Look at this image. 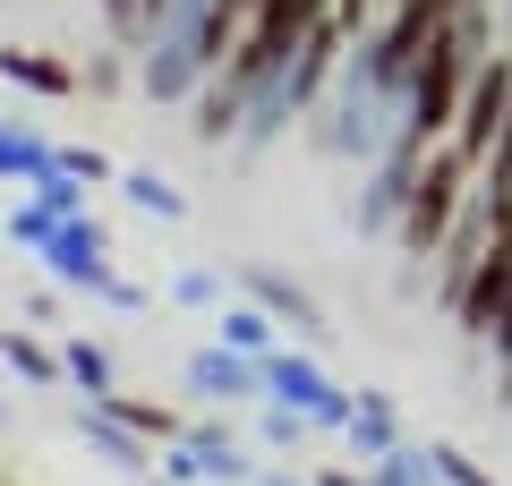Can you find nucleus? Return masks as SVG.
I'll use <instances>...</instances> for the list:
<instances>
[{"instance_id": "1", "label": "nucleus", "mask_w": 512, "mask_h": 486, "mask_svg": "<svg viewBox=\"0 0 512 486\" xmlns=\"http://www.w3.org/2000/svg\"><path fill=\"white\" fill-rule=\"evenodd\" d=\"M470 188H478V162H461V145L444 137L436 154H427V171H419V188H410V214H402V256L410 265H436V248H444V231L461 222V205H470Z\"/></svg>"}, {"instance_id": "2", "label": "nucleus", "mask_w": 512, "mask_h": 486, "mask_svg": "<svg viewBox=\"0 0 512 486\" xmlns=\"http://www.w3.org/2000/svg\"><path fill=\"white\" fill-rule=\"evenodd\" d=\"M427 154H436V145H427L419 128H402V137L384 145V154L367 162L359 197H350V231H359V239H376V231H402V214H410V188H419Z\"/></svg>"}, {"instance_id": "3", "label": "nucleus", "mask_w": 512, "mask_h": 486, "mask_svg": "<svg viewBox=\"0 0 512 486\" xmlns=\"http://www.w3.org/2000/svg\"><path fill=\"white\" fill-rule=\"evenodd\" d=\"M256 367H265V401L299 410L316 435H342V427H350V410H359V393H350V384H333L325 367H316V359H299V350H265Z\"/></svg>"}, {"instance_id": "4", "label": "nucleus", "mask_w": 512, "mask_h": 486, "mask_svg": "<svg viewBox=\"0 0 512 486\" xmlns=\"http://www.w3.org/2000/svg\"><path fill=\"white\" fill-rule=\"evenodd\" d=\"M504 111H512V52H487V60L470 69V94H461V120H453L461 162H478V171H487L495 137H504Z\"/></svg>"}, {"instance_id": "5", "label": "nucleus", "mask_w": 512, "mask_h": 486, "mask_svg": "<svg viewBox=\"0 0 512 486\" xmlns=\"http://www.w3.org/2000/svg\"><path fill=\"white\" fill-rule=\"evenodd\" d=\"M180 384H188V401H205V410H256V401H265V367L239 359V350H222V342L188 350Z\"/></svg>"}, {"instance_id": "6", "label": "nucleus", "mask_w": 512, "mask_h": 486, "mask_svg": "<svg viewBox=\"0 0 512 486\" xmlns=\"http://www.w3.org/2000/svg\"><path fill=\"white\" fill-rule=\"evenodd\" d=\"M35 265L52 273L60 290H94V282L111 273V222H103V214H77V222H60V231H52V248H43Z\"/></svg>"}, {"instance_id": "7", "label": "nucleus", "mask_w": 512, "mask_h": 486, "mask_svg": "<svg viewBox=\"0 0 512 486\" xmlns=\"http://www.w3.org/2000/svg\"><path fill=\"white\" fill-rule=\"evenodd\" d=\"M239 299H256L274 324H291V333H308V342L325 333V307H316L291 273H274V265H248V273H239Z\"/></svg>"}, {"instance_id": "8", "label": "nucleus", "mask_w": 512, "mask_h": 486, "mask_svg": "<svg viewBox=\"0 0 512 486\" xmlns=\"http://www.w3.org/2000/svg\"><path fill=\"white\" fill-rule=\"evenodd\" d=\"M69 427H77V444H86V452H103V461H111V469H128V478H154V461H163V452H154L146 435H128L120 418H103L94 401H77V418H69Z\"/></svg>"}, {"instance_id": "9", "label": "nucleus", "mask_w": 512, "mask_h": 486, "mask_svg": "<svg viewBox=\"0 0 512 486\" xmlns=\"http://www.w3.org/2000/svg\"><path fill=\"white\" fill-rule=\"evenodd\" d=\"M0 77H9L18 94H43V103L86 94V69H69L60 52H26V43H0Z\"/></svg>"}, {"instance_id": "10", "label": "nucleus", "mask_w": 512, "mask_h": 486, "mask_svg": "<svg viewBox=\"0 0 512 486\" xmlns=\"http://www.w3.org/2000/svg\"><path fill=\"white\" fill-rule=\"evenodd\" d=\"M188 444L205 452L214 486H256V452H248V435H231V418H188Z\"/></svg>"}, {"instance_id": "11", "label": "nucleus", "mask_w": 512, "mask_h": 486, "mask_svg": "<svg viewBox=\"0 0 512 486\" xmlns=\"http://www.w3.org/2000/svg\"><path fill=\"white\" fill-rule=\"evenodd\" d=\"M342 435H350V452H359V461H384V452H402V410H393V393H376V384H367Z\"/></svg>"}, {"instance_id": "12", "label": "nucleus", "mask_w": 512, "mask_h": 486, "mask_svg": "<svg viewBox=\"0 0 512 486\" xmlns=\"http://www.w3.org/2000/svg\"><path fill=\"white\" fill-rule=\"evenodd\" d=\"M0 367L18 384H69V367H60V342H43L35 324H9L0 333Z\"/></svg>"}, {"instance_id": "13", "label": "nucleus", "mask_w": 512, "mask_h": 486, "mask_svg": "<svg viewBox=\"0 0 512 486\" xmlns=\"http://www.w3.org/2000/svg\"><path fill=\"white\" fill-rule=\"evenodd\" d=\"M94 410H103V418H120L128 435H146L154 452H163V444H180V435H188V418L171 410V401H146V393H111V401H94Z\"/></svg>"}, {"instance_id": "14", "label": "nucleus", "mask_w": 512, "mask_h": 486, "mask_svg": "<svg viewBox=\"0 0 512 486\" xmlns=\"http://www.w3.org/2000/svg\"><path fill=\"white\" fill-rule=\"evenodd\" d=\"M52 171H60V145H52V137H35V128H18V120H0V180L35 188V180H52Z\"/></svg>"}, {"instance_id": "15", "label": "nucleus", "mask_w": 512, "mask_h": 486, "mask_svg": "<svg viewBox=\"0 0 512 486\" xmlns=\"http://www.w3.org/2000/svg\"><path fill=\"white\" fill-rule=\"evenodd\" d=\"M60 367H69V384H77L86 401H111V393H120L111 342H94V333H69V342H60Z\"/></svg>"}, {"instance_id": "16", "label": "nucleus", "mask_w": 512, "mask_h": 486, "mask_svg": "<svg viewBox=\"0 0 512 486\" xmlns=\"http://www.w3.org/2000/svg\"><path fill=\"white\" fill-rule=\"evenodd\" d=\"M274 333H282V324L265 316L256 299H231V307H222V350H239V359H265V350H282Z\"/></svg>"}, {"instance_id": "17", "label": "nucleus", "mask_w": 512, "mask_h": 486, "mask_svg": "<svg viewBox=\"0 0 512 486\" xmlns=\"http://www.w3.org/2000/svg\"><path fill=\"white\" fill-rule=\"evenodd\" d=\"M367 486H444V478H436V452L427 444H402L384 461H367Z\"/></svg>"}, {"instance_id": "18", "label": "nucleus", "mask_w": 512, "mask_h": 486, "mask_svg": "<svg viewBox=\"0 0 512 486\" xmlns=\"http://www.w3.org/2000/svg\"><path fill=\"white\" fill-rule=\"evenodd\" d=\"M120 188H128V205H137V214H154V222H180V214H188V197L163 180V171H120Z\"/></svg>"}, {"instance_id": "19", "label": "nucleus", "mask_w": 512, "mask_h": 486, "mask_svg": "<svg viewBox=\"0 0 512 486\" xmlns=\"http://www.w3.org/2000/svg\"><path fill=\"white\" fill-rule=\"evenodd\" d=\"M248 418H256V444H265V452H299V444L316 435L308 418H299V410H282V401H256Z\"/></svg>"}, {"instance_id": "20", "label": "nucleus", "mask_w": 512, "mask_h": 486, "mask_svg": "<svg viewBox=\"0 0 512 486\" xmlns=\"http://www.w3.org/2000/svg\"><path fill=\"white\" fill-rule=\"evenodd\" d=\"M171 299H180V307H214V316H222V307H231L239 290L222 282V273H205V265H188V273H171Z\"/></svg>"}, {"instance_id": "21", "label": "nucleus", "mask_w": 512, "mask_h": 486, "mask_svg": "<svg viewBox=\"0 0 512 486\" xmlns=\"http://www.w3.org/2000/svg\"><path fill=\"white\" fill-rule=\"evenodd\" d=\"M26 197H35L43 214H52V222H77V214H86V180H69V171H52V180H35Z\"/></svg>"}, {"instance_id": "22", "label": "nucleus", "mask_w": 512, "mask_h": 486, "mask_svg": "<svg viewBox=\"0 0 512 486\" xmlns=\"http://www.w3.org/2000/svg\"><path fill=\"white\" fill-rule=\"evenodd\" d=\"M154 478H163V486H214V478H205V452L188 444V435H180V444H163V461H154Z\"/></svg>"}, {"instance_id": "23", "label": "nucleus", "mask_w": 512, "mask_h": 486, "mask_svg": "<svg viewBox=\"0 0 512 486\" xmlns=\"http://www.w3.org/2000/svg\"><path fill=\"white\" fill-rule=\"evenodd\" d=\"M427 452H436V478L444 486H504V478H487V461L461 452V444H427Z\"/></svg>"}, {"instance_id": "24", "label": "nucleus", "mask_w": 512, "mask_h": 486, "mask_svg": "<svg viewBox=\"0 0 512 486\" xmlns=\"http://www.w3.org/2000/svg\"><path fill=\"white\" fill-rule=\"evenodd\" d=\"M128 86H137L128 52H94V60H86V94H103V103H111V94H128Z\"/></svg>"}, {"instance_id": "25", "label": "nucleus", "mask_w": 512, "mask_h": 486, "mask_svg": "<svg viewBox=\"0 0 512 486\" xmlns=\"http://www.w3.org/2000/svg\"><path fill=\"white\" fill-rule=\"evenodd\" d=\"M60 171H69V180H86V188H111V180H120L103 145H60Z\"/></svg>"}, {"instance_id": "26", "label": "nucleus", "mask_w": 512, "mask_h": 486, "mask_svg": "<svg viewBox=\"0 0 512 486\" xmlns=\"http://www.w3.org/2000/svg\"><path fill=\"white\" fill-rule=\"evenodd\" d=\"M52 231H60V222L43 214L35 197H18V214H9V239H18V248H35V256H43V248H52Z\"/></svg>"}, {"instance_id": "27", "label": "nucleus", "mask_w": 512, "mask_h": 486, "mask_svg": "<svg viewBox=\"0 0 512 486\" xmlns=\"http://www.w3.org/2000/svg\"><path fill=\"white\" fill-rule=\"evenodd\" d=\"M86 299H103V307H120V316H146V307H154V299H146V282H128V273H103V282H94Z\"/></svg>"}, {"instance_id": "28", "label": "nucleus", "mask_w": 512, "mask_h": 486, "mask_svg": "<svg viewBox=\"0 0 512 486\" xmlns=\"http://www.w3.org/2000/svg\"><path fill=\"white\" fill-rule=\"evenodd\" d=\"M26 324H35V333H52V324H60V290H35V299H26Z\"/></svg>"}, {"instance_id": "29", "label": "nucleus", "mask_w": 512, "mask_h": 486, "mask_svg": "<svg viewBox=\"0 0 512 486\" xmlns=\"http://www.w3.org/2000/svg\"><path fill=\"white\" fill-rule=\"evenodd\" d=\"M94 9H103V26H111V35H120V26L137 18V0H94Z\"/></svg>"}, {"instance_id": "30", "label": "nucleus", "mask_w": 512, "mask_h": 486, "mask_svg": "<svg viewBox=\"0 0 512 486\" xmlns=\"http://www.w3.org/2000/svg\"><path fill=\"white\" fill-rule=\"evenodd\" d=\"M308 486H367V469H316Z\"/></svg>"}, {"instance_id": "31", "label": "nucleus", "mask_w": 512, "mask_h": 486, "mask_svg": "<svg viewBox=\"0 0 512 486\" xmlns=\"http://www.w3.org/2000/svg\"><path fill=\"white\" fill-rule=\"evenodd\" d=\"M256 486H308V478H256Z\"/></svg>"}, {"instance_id": "32", "label": "nucleus", "mask_w": 512, "mask_h": 486, "mask_svg": "<svg viewBox=\"0 0 512 486\" xmlns=\"http://www.w3.org/2000/svg\"><path fill=\"white\" fill-rule=\"evenodd\" d=\"M0 418H9V401H0Z\"/></svg>"}, {"instance_id": "33", "label": "nucleus", "mask_w": 512, "mask_h": 486, "mask_svg": "<svg viewBox=\"0 0 512 486\" xmlns=\"http://www.w3.org/2000/svg\"><path fill=\"white\" fill-rule=\"evenodd\" d=\"M478 9H495V0H478Z\"/></svg>"}, {"instance_id": "34", "label": "nucleus", "mask_w": 512, "mask_h": 486, "mask_svg": "<svg viewBox=\"0 0 512 486\" xmlns=\"http://www.w3.org/2000/svg\"><path fill=\"white\" fill-rule=\"evenodd\" d=\"M146 486H163V478H146Z\"/></svg>"}]
</instances>
